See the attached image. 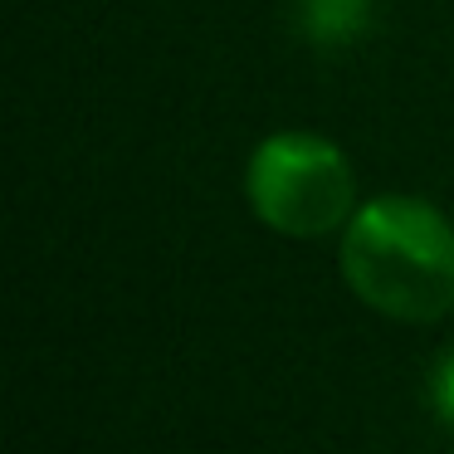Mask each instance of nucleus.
<instances>
[{
	"label": "nucleus",
	"mask_w": 454,
	"mask_h": 454,
	"mask_svg": "<svg viewBox=\"0 0 454 454\" xmlns=\"http://www.w3.org/2000/svg\"><path fill=\"white\" fill-rule=\"evenodd\" d=\"M337 274L391 323H444L454 313V220L425 196H372L337 235Z\"/></svg>",
	"instance_id": "1"
},
{
	"label": "nucleus",
	"mask_w": 454,
	"mask_h": 454,
	"mask_svg": "<svg viewBox=\"0 0 454 454\" xmlns=\"http://www.w3.org/2000/svg\"><path fill=\"white\" fill-rule=\"evenodd\" d=\"M245 200L264 230L284 239L342 235L356 200L352 157L333 137L303 128L269 132L245 161Z\"/></svg>",
	"instance_id": "2"
},
{
	"label": "nucleus",
	"mask_w": 454,
	"mask_h": 454,
	"mask_svg": "<svg viewBox=\"0 0 454 454\" xmlns=\"http://www.w3.org/2000/svg\"><path fill=\"white\" fill-rule=\"evenodd\" d=\"M372 25V0H298V30L323 50L356 44Z\"/></svg>",
	"instance_id": "3"
},
{
	"label": "nucleus",
	"mask_w": 454,
	"mask_h": 454,
	"mask_svg": "<svg viewBox=\"0 0 454 454\" xmlns=\"http://www.w3.org/2000/svg\"><path fill=\"white\" fill-rule=\"evenodd\" d=\"M430 411L454 430V347H444L440 362L430 366Z\"/></svg>",
	"instance_id": "4"
}]
</instances>
